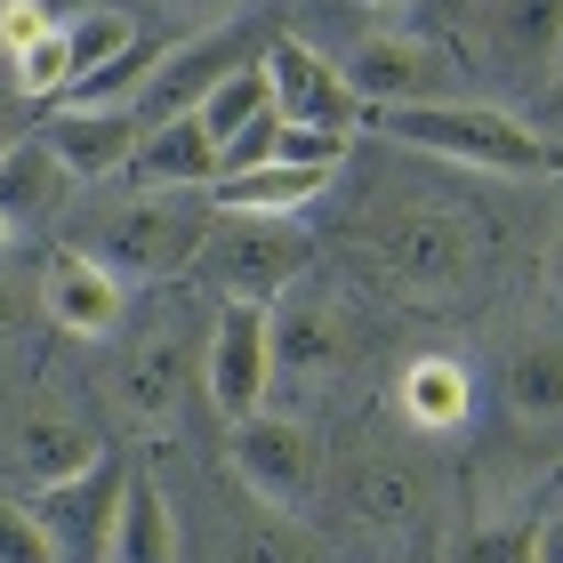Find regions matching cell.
<instances>
[{
    "label": "cell",
    "mask_w": 563,
    "mask_h": 563,
    "mask_svg": "<svg viewBox=\"0 0 563 563\" xmlns=\"http://www.w3.org/2000/svg\"><path fill=\"white\" fill-rule=\"evenodd\" d=\"M378 130L411 153H434V162L459 169H492V177H555L563 169V137L531 130V121L475 106V97H427V106H395L378 113Z\"/></svg>",
    "instance_id": "cell-1"
},
{
    "label": "cell",
    "mask_w": 563,
    "mask_h": 563,
    "mask_svg": "<svg viewBox=\"0 0 563 563\" xmlns=\"http://www.w3.org/2000/svg\"><path fill=\"white\" fill-rule=\"evenodd\" d=\"M210 234H218V225L201 210H186L177 194H145V201H113V210H97L73 250H89V258L106 274H121V282H162V274L201 266Z\"/></svg>",
    "instance_id": "cell-2"
},
{
    "label": "cell",
    "mask_w": 563,
    "mask_h": 563,
    "mask_svg": "<svg viewBox=\"0 0 563 563\" xmlns=\"http://www.w3.org/2000/svg\"><path fill=\"white\" fill-rule=\"evenodd\" d=\"M346 354H354V339H346V306L339 298H322V290H282L274 298V371H266V411L282 395H314V387H330V378L346 371Z\"/></svg>",
    "instance_id": "cell-3"
},
{
    "label": "cell",
    "mask_w": 563,
    "mask_h": 563,
    "mask_svg": "<svg viewBox=\"0 0 563 563\" xmlns=\"http://www.w3.org/2000/svg\"><path fill=\"white\" fill-rule=\"evenodd\" d=\"M266 48H258V24L250 16H225V24H210V33H194V41H177V48H162V65H153V81L137 89V130H162V121H177V113H194L201 97H210L225 73H242V65H258Z\"/></svg>",
    "instance_id": "cell-4"
},
{
    "label": "cell",
    "mask_w": 563,
    "mask_h": 563,
    "mask_svg": "<svg viewBox=\"0 0 563 563\" xmlns=\"http://www.w3.org/2000/svg\"><path fill=\"white\" fill-rule=\"evenodd\" d=\"M266 371H274V306L225 298L210 322V346H201V395L225 427L266 411Z\"/></svg>",
    "instance_id": "cell-5"
},
{
    "label": "cell",
    "mask_w": 563,
    "mask_h": 563,
    "mask_svg": "<svg viewBox=\"0 0 563 563\" xmlns=\"http://www.w3.org/2000/svg\"><path fill=\"white\" fill-rule=\"evenodd\" d=\"M121 492H130V459H97V467L65 475V483H41L33 499V523L48 531L57 563H106L113 555V523H121Z\"/></svg>",
    "instance_id": "cell-6"
},
{
    "label": "cell",
    "mask_w": 563,
    "mask_h": 563,
    "mask_svg": "<svg viewBox=\"0 0 563 563\" xmlns=\"http://www.w3.org/2000/svg\"><path fill=\"white\" fill-rule=\"evenodd\" d=\"M234 434V475L250 483V499L266 507V516H306L314 507V483H322V459H314V434H306V419L290 411H258Z\"/></svg>",
    "instance_id": "cell-7"
},
{
    "label": "cell",
    "mask_w": 563,
    "mask_h": 563,
    "mask_svg": "<svg viewBox=\"0 0 563 563\" xmlns=\"http://www.w3.org/2000/svg\"><path fill=\"white\" fill-rule=\"evenodd\" d=\"M306 234L290 218H225L210 250H201V266L218 274V290L225 298H250V306H274L282 290H298V274H306Z\"/></svg>",
    "instance_id": "cell-8"
},
{
    "label": "cell",
    "mask_w": 563,
    "mask_h": 563,
    "mask_svg": "<svg viewBox=\"0 0 563 563\" xmlns=\"http://www.w3.org/2000/svg\"><path fill=\"white\" fill-rule=\"evenodd\" d=\"M378 250L411 290H459L483 258V225H467L459 210H395L378 225Z\"/></svg>",
    "instance_id": "cell-9"
},
{
    "label": "cell",
    "mask_w": 563,
    "mask_h": 563,
    "mask_svg": "<svg viewBox=\"0 0 563 563\" xmlns=\"http://www.w3.org/2000/svg\"><path fill=\"white\" fill-rule=\"evenodd\" d=\"M266 81H274V113L298 121V130L354 137V121H363L339 57H322V48H306V41H266Z\"/></svg>",
    "instance_id": "cell-10"
},
{
    "label": "cell",
    "mask_w": 563,
    "mask_h": 563,
    "mask_svg": "<svg viewBox=\"0 0 563 563\" xmlns=\"http://www.w3.org/2000/svg\"><path fill=\"white\" fill-rule=\"evenodd\" d=\"M346 73V89H354V106H371V113H395V106H427V97H443V57H434L427 41L411 33H363L339 57Z\"/></svg>",
    "instance_id": "cell-11"
},
{
    "label": "cell",
    "mask_w": 563,
    "mask_h": 563,
    "mask_svg": "<svg viewBox=\"0 0 563 563\" xmlns=\"http://www.w3.org/2000/svg\"><path fill=\"white\" fill-rule=\"evenodd\" d=\"M41 145H48V162H57L73 186H97V177H121L137 162V113L130 106H57L41 121Z\"/></svg>",
    "instance_id": "cell-12"
},
{
    "label": "cell",
    "mask_w": 563,
    "mask_h": 563,
    "mask_svg": "<svg viewBox=\"0 0 563 563\" xmlns=\"http://www.w3.org/2000/svg\"><path fill=\"white\" fill-rule=\"evenodd\" d=\"M33 306L65 330V339H113V330H121V306H130V282L106 274V266L89 258V250H73V242H65L57 258L41 266Z\"/></svg>",
    "instance_id": "cell-13"
},
{
    "label": "cell",
    "mask_w": 563,
    "mask_h": 563,
    "mask_svg": "<svg viewBox=\"0 0 563 563\" xmlns=\"http://www.w3.org/2000/svg\"><path fill=\"white\" fill-rule=\"evenodd\" d=\"M130 177L153 194H201V186H218V137L201 130V113H177L162 130H145Z\"/></svg>",
    "instance_id": "cell-14"
},
{
    "label": "cell",
    "mask_w": 563,
    "mask_h": 563,
    "mask_svg": "<svg viewBox=\"0 0 563 563\" xmlns=\"http://www.w3.org/2000/svg\"><path fill=\"white\" fill-rule=\"evenodd\" d=\"M499 395L523 427H563V330H523L499 363Z\"/></svg>",
    "instance_id": "cell-15"
},
{
    "label": "cell",
    "mask_w": 563,
    "mask_h": 563,
    "mask_svg": "<svg viewBox=\"0 0 563 563\" xmlns=\"http://www.w3.org/2000/svg\"><path fill=\"white\" fill-rule=\"evenodd\" d=\"M492 48L516 81L540 89L563 65V0H492Z\"/></svg>",
    "instance_id": "cell-16"
},
{
    "label": "cell",
    "mask_w": 563,
    "mask_h": 563,
    "mask_svg": "<svg viewBox=\"0 0 563 563\" xmlns=\"http://www.w3.org/2000/svg\"><path fill=\"white\" fill-rule=\"evenodd\" d=\"M106 459V443L81 427V419H65V411H33L16 427V459L9 467H24L33 483H65V475H81V467H97Z\"/></svg>",
    "instance_id": "cell-17"
},
{
    "label": "cell",
    "mask_w": 563,
    "mask_h": 563,
    "mask_svg": "<svg viewBox=\"0 0 563 563\" xmlns=\"http://www.w3.org/2000/svg\"><path fill=\"white\" fill-rule=\"evenodd\" d=\"M186 371H194V346L177 339V330H153L130 363H121V402H130L137 419H169L177 395H186Z\"/></svg>",
    "instance_id": "cell-18"
},
{
    "label": "cell",
    "mask_w": 563,
    "mask_h": 563,
    "mask_svg": "<svg viewBox=\"0 0 563 563\" xmlns=\"http://www.w3.org/2000/svg\"><path fill=\"white\" fill-rule=\"evenodd\" d=\"M106 563H177L169 492L153 475H137V467H130V492H121V523H113V555Z\"/></svg>",
    "instance_id": "cell-19"
},
{
    "label": "cell",
    "mask_w": 563,
    "mask_h": 563,
    "mask_svg": "<svg viewBox=\"0 0 563 563\" xmlns=\"http://www.w3.org/2000/svg\"><path fill=\"white\" fill-rule=\"evenodd\" d=\"M339 169H298V162H282V169H250V177H218V201L234 218H298L306 201H322V186Z\"/></svg>",
    "instance_id": "cell-20"
},
{
    "label": "cell",
    "mask_w": 563,
    "mask_h": 563,
    "mask_svg": "<svg viewBox=\"0 0 563 563\" xmlns=\"http://www.w3.org/2000/svg\"><path fill=\"white\" fill-rule=\"evenodd\" d=\"M402 419L427 427V434H451V427H467L475 411V387H467V371L451 363V354H419L411 371H402Z\"/></svg>",
    "instance_id": "cell-21"
},
{
    "label": "cell",
    "mask_w": 563,
    "mask_h": 563,
    "mask_svg": "<svg viewBox=\"0 0 563 563\" xmlns=\"http://www.w3.org/2000/svg\"><path fill=\"white\" fill-rule=\"evenodd\" d=\"M65 186H73V177L48 162V145H41V130H33V137L9 153V162H0V218H9L16 234H24V218H41Z\"/></svg>",
    "instance_id": "cell-22"
},
{
    "label": "cell",
    "mask_w": 563,
    "mask_h": 563,
    "mask_svg": "<svg viewBox=\"0 0 563 563\" xmlns=\"http://www.w3.org/2000/svg\"><path fill=\"white\" fill-rule=\"evenodd\" d=\"M201 130H210L218 137V153L225 145H234L242 130H250V121H258V113H274V81H266V57L258 65H242V73H225V81L210 89V97H201Z\"/></svg>",
    "instance_id": "cell-23"
},
{
    "label": "cell",
    "mask_w": 563,
    "mask_h": 563,
    "mask_svg": "<svg viewBox=\"0 0 563 563\" xmlns=\"http://www.w3.org/2000/svg\"><path fill=\"white\" fill-rule=\"evenodd\" d=\"M451 563H540V523H523V516L475 523V540H459Z\"/></svg>",
    "instance_id": "cell-24"
},
{
    "label": "cell",
    "mask_w": 563,
    "mask_h": 563,
    "mask_svg": "<svg viewBox=\"0 0 563 563\" xmlns=\"http://www.w3.org/2000/svg\"><path fill=\"white\" fill-rule=\"evenodd\" d=\"M0 563H57V548H48V531L33 523V507L0 492Z\"/></svg>",
    "instance_id": "cell-25"
},
{
    "label": "cell",
    "mask_w": 563,
    "mask_h": 563,
    "mask_svg": "<svg viewBox=\"0 0 563 563\" xmlns=\"http://www.w3.org/2000/svg\"><path fill=\"white\" fill-rule=\"evenodd\" d=\"M411 507H419V483L402 467H371L363 475V516L371 523H395V516H411Z\"/></svg>",
    "instance_id": "cell-26"
},
{
    "label": "cell",
    "mask_w": 563,
    "mask_h": 563,
    "mask_svg": "<svg viewBox=\"0 0 563 563\" xmlns=\"http://www.w3.org/2000/svg\"><path fill=\"white\" fill-rule=\"evenodd\" d=\"M48 24H57V16H48L41 0H0V48H9V57H16V48H33Z\"/></svg>",
    "instance_id": "cell-27"
},
{
    "label": "cell",
    "mask_w": 563,
    "mask_h": 563,
    "mask_svg": "<svg viewBox=\"0 0 563 563\" xmlns=\"http://www.w3.org/2000/svg\"><path fill=\"white\" fill-rule=\"evenodd\" d=\"M24 137H33V130H24V97H16V81H0V162H9Z\"/></svg>",
    "instance_id": "cell-28"
},
{
    "label": "cell",
    "mask_w": 563,
    "mask_h": 563,
    "mask_svg": "<svg viewBox=\"0 0 563 563\" xmlns=\"http://www.w3.org/2000/svg\"><path fill=\"white\" fill-rule=\"evenodd\" d=\"M540 563H563V516L540 523Z\"/></svg>",
    "instance_id": "cell-29"
},
{
    "label": "cell",
    "mask_w": 563,
    "mask_h": 563,
    "mask_svg": "<svg viewBox=\"0 0 563 563\" xmlns=\"http://www.w3.org/2000/svg\"><path fill=\"white\" fill-rule=\"evenodd\" d=\"M548 121H555V130H563V65L548 73Z\"/></svg>",
    "instance_id": "cell-30"
},
{
    "label": "cell",
    "mask_w": 563,
    "mask_h": 563,
    "mask_svg": "<svg viewBox=\"0 0 563 563\" xmlns=\"http://www.w3.org/2000/svg\"><path fill=\"white\" fill-rule=\"evenodd\" d=\"M169 9H194V16H218V9H234V0H169Z\"/></svg>",
    "instance_id": "cell-31"
},
{
    "label": "cell",
    "mask_w": 563,
    "mask_h": 563,
    "mask_svg": "<svg viewBox=\"0 0 563 563\" xmlns=\"http://www.w3.org/2000/svg\"><path fill=\"white\" fill-rule=\"evenodd\" d=\"M354 9H378V16H402V9H419V0H354Z\"/></svg>",
    "instance_id": "cell-32"
},
{
    "label": "cell",
    "mask_w": 563,
    "mask_h": 563,
    "mask_svg": "<svg viewBox=\"0 0 563 563\" xmlns=\"http://www.w3.org/2000/svg\"><path fill=\"white\" fill-rule=\"evenodd\" d=\"M16 330V298H9V282H0V339Z\"/></svg>",
    "instance_id": "cell-33"
}]
</instances>
